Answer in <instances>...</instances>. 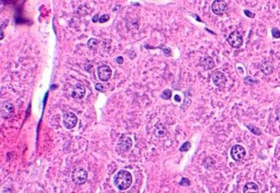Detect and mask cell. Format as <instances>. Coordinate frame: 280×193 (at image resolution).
Listing matches in <instances>:
<instances>
[{
	"label": "cell",
	"mask_w": 280,
	"mask_h": 193,
	"mask_svg": "<svg viewBox=\"0 0 280 193\" xmlns=\"http://www.w3.org/2000/svg\"><path fill=\"white\" fill-rule=\"evenodd\" d=\"M131 183H132L131 174L124 170H121L117 172L114 177V184L120 191L127 190L131 186Z\"/></svg>",
	"instance_id": "6da1fadb"
},
{
	"label": "cell",
	"mask_w": 280,
	"mask_h": 193,
	"mask_svg": "<svg viewBox=\"0 0 280 193\" xmlns=\"http://www.w3.org/2000/svg\"><path fill=\"white\" fill-rule=\"evenodd\" d=\"M88 179V172L83 168H75L72 172V180L77 185H83Z\"/></svg>",
	"instance_id": "7a4b0ae2"
},
{
	"label": "cell",
	"mask_w": 280,
	"mask_h": 193,
	"mask_svg": "<svg viewBox=\"0 0 280 193\" xmlns=\"http://www.w3.org/2000/svg\"><path fill=\"white\" fill-rule=\"evenodd\" d=\"M227 42L232 48H240L243 44V36L237 30L231 32L227 37Z\"/></svg>",
	"instance_id": "3957f363"
},
{
	"label": "cell",
	"mask_w": 280,
	"mask_h": 193,
	"mask_svg": "<svg viewBox=\"0 0 280 193\" xmlns=\"http://www.w3.org/2000/svg\"><path fill=\"white\" fill-rule=\"evenodd\" d=\"M78 123V117L72 112L65 113L63 115V125L67 129H73Z\"/></svg>",
	"instance_id": "277c9868"
},
{
	"label": "cell",
	"mask_w": 280,
	"mask_h": 193,
	"mask_svg": "<svg viewBox=\"0 0 280 193\" xmlns=\"http://www.w3.org/2000/svg\"><path fill=\"white\" fill-rule=\"evenodd\" d=\"M211 9L214 14L222 15L228 11V5L225 1L214 0L211 5Z\"/></svg>",
	"instance_id": "5b68a950"
},
{
	"label": "cell",
	"mask_w": 280,
	"mask_h": 193,
	"mask_svg": "<svg viewBox=\"0 0 280 193\" xmlns=\"http://www.w3.org/2000/svg\"><path fill=\"white\" fill-rule=\"evenodd\" d=\"M246 155V150L239 144L234 145L231 150V156L235 161H241Z\"/></svg>",
	"instance_id": "8992f818"
},
{
	"label": "cell",
	"mask_w": 280,
	"mask_h": 193,
	"mask_svg": "<svg viewBox=\"0 0 280 193\" xmlns=\"http://www.w3.org/2000/svg\"><path fill=\"white\" fill-rule=\"evenodd\" d=\"M97 73L98 76L103 82H107L110 79L111 75H112V70L109 65H103L98 67L97 69Z\"/></svg>",
	"instance_id": "52a82bcc"
},
{
	"label": "cell",
	"mask_w": 280,
	"mask_h": 193,
	"mask_svg": "<svg viewBox=\"0 0 280 193\" xmlns=\"http://www.w3.org/2000/svg\"><path fill=\"white\" fill-rule=\"evenodd\" d=\"M211 79L213 83L218 87H223L226 83V76L220 71H215L211 75Z\"/></svg>",
	"instance_id": "ba28073f"
},
{
	"label": "cell",
	"mask_w": 280,
	"mask_h": 193,
	"mask_svg": "<svg viewBox=\"0 0 280 193\" xmlns=\"http://www.w3.org/2000/svg\"><path fill=\"white\" fill-rule=\"evenodd\" d=\"M14 112V105L9 102H2L1 103V117L3 118H9L13 116Z\"/></svg>",
	"instance_id": "9c48e42d"
},
{
	"label": "cell",
	"mask_w": 280,
	"mask_h": 193,
	"mask_svg": "<svg viewBox=\"0 0 280 193\" xmlns=\"http://www.w3.org/2000/svg\"><path fill=\"white\" fill-rule=\"evenodd\" d=\"M86 94V89L85 87L81 85V84H77L71 90V96L74 99H82L84 97Z\"/></svg>",
	"instance_id": "30bf717a"
},
{
	"label": "cell",
	"mask_w": 280,
	"mask_h": 193,
	"mask_svg": "<svg viewBox=\"0 0 280 193\" xmlns=\"http://www.w3.org/2000/svg\"><path fill=\"white\" fill-rule=\"evenodd\" d=\"M117 145L119 146V148H120L121 150H123V151H127V150H130V149L131 148V146H132V140H131V139L130 137L124 136L123 135V136L120 139Z\"/></svg>",
	"instance_id": "8fae6325"
},
{
	"label": "cell",
	"mask_w": 280,
	"mask_h": 193,
	"mask_svg": "<svg viewBox=\"0 0 280 193\" xmlns=\"http://www.w3.org/2000/svg\"><path fill=\"white\" fill-rule=\"evenodd\" d=\"M200 65L204 68V70H211L214 67V61L210 56H204L200 59Z\"/></svg>",
	"instance_id": "7c38bea8"
},
{
	"label": "cell",
	"mask_w": 280,
	"mask_h": 193,
	"mask_svg": "<svg viewBox=\"0 0 280 193\" xmlns=\"http://www.w3.org/2000/svg\"><path fill=\"white\" fill-rule=\"evenodd\" d=\"M260 70L261 72L265 74L266 76L271 75L273 72V65L270 61H263L262 64L260 65Z\"/></svg>",
	"instance_id": "4fadbf2b"
},
{
	"label": "cell",
	"mask_w": 280,
	"mask_h": 193,
	"mask_svg": "<svg viewBox=\"0 0 280 193\" xmlns=\"http://www.w3.org/2000/svg\"><path fill=\"white\" fill-rule=\"evenodd\" d=\"M243 193H259V187L254 182H247L243 187Z\"/></svg>",
	"instance_id": "5bb4252c"
},
{
	"label": "cell",
	"mask_w": 280,
	"mask_h": 193,
	"mask_svg": "<svg viewBox=\"0 0 280 193\" xmlns=\"http://www.w3.org/2000/svg\"><path fill=\"white\" fill-rule=\"evenodd\" d=\"M154 133L157 137H162L166 135L167 134V129L164 124L162 123H157L154 129Z\"/></svg>",
	"instance_id": "9a60e30c"
},
{
	"label": "cell",
	"mask_w": 280,
	"mask_h": 193,
	"mask_svg": "<svg viewBox=\"0 0 280 193\" xmlns=\"http://www.w3.org/2000/svg\"><path fill=\"white\" fill-rule=\"evenodd\" d=\"M214 165H215V161H214L211 157H206V158H204V160L203 161V165L207 170L214 169Z\"/></svg>",
	"instance_id": "2e32d148"
},
{
	"label": "cell",
	"mask_w": 280,
	"mask_h": 193,
	"mask_svg": "<svg viewBox=\"0 0 280 193\" xmlns=\"http://www.w3.org/2000/svg\"><path fill=\"white\" fill-rule=\"evenodd\" d=\"M244 83H245L246 85H247V86H253V85H255V84L259 83V82H258V80L252 78V76H246V77L244 78Z\"/></svg>",
	"instance_id": "e0dca14e"
},
{
	"label": "cell",
	"mask_w": 280,
	"mask_h": 193,
	"mask_svg": "<svg viewBox=\"0 0 280 193\" xmlns=\"http://www.w3.org/2000/svg\"><path fill=\"white\" fill-rule=\"evenodd\" d=\"M247 128L253 134H255V135H261L262 134V130L261 129H259V128H258V127H256V126H254V125H252V124H247Z\"/></svg>",
	"instance_id": "ac0fdd59"
},
{
	"label": "cell",
	"mask_w": 280,
	"mask_h": 193,
	"mask_svg": "<svg viewBox=\"0 0 280 193\" xmlns=\"http://www.w3.org/2000/svg\"><path fill=\"white\" fill-rule=\"evenodd\" d=\"M98 44H99V42H98V40L96 39L92 38V39L89 40V41L87 43V45H88V47L89 49H91V50H95L98 47Z\"/></svg>",
	"instance_id": "d6986e66"
},
{
	"label": "cell",
	"mask_w": 280,
	"mask_h": 193,
	"mask_svg": "<svg viewBox=\"0 0 280 193\" xmlns=\"http://www.w3.org/2000/svg\"><path fill=\"white\" fill-rule=\"evenodd\" d=\"M190 148L191 143L189 142V141H187V142H185V143H183L182 144V146L179 148V151L180 152H187V151H189V150H190Z\"/></svg>",
	"instance_id": "ffe728a7"
},
{
	"label": "cell",
	"mask_w": 280,
	"mask_h": 193,
	"mask_svg": "<svg viewBox=\"0 0 280 193\" xmlns=\"http://www.w3.org/2000/svg\"><path fill=\"white\" fill-rule=\"evenodd\" d=\"M171 96H172V92H171L169 89H166V90H164V91L162 92V94H161V97L163 98V99H165V100H168V99H170Z\"/></svg>",
	"instance_id": "44dd1931"
},
{
	"label": "cell",
	"mask_w": 280,
	"mask_h": 193,
	"mask_svg": "<svg viewBox=\"0 0 280 193\" xmlns=\"http://www.w3.org/2000/svg\"><path fill=\"white\" fill-rule=\"evenodd\" d=\"M272 35L274 39H279L280 30L278 28H273L272 29Z\"/></svg>",
	"instance_id": "7402d4cb"
},
{
	"label": "cell",
	"mask_w": 280,
	"mask_h": 193,
	"mask_svg": "<svg viewBox=\"0 0 280 193\" xmlns=\"http://www.w3.org/2000/svg\"><path fill=\"white\" fill-rule=\"evenodd\" d=\"M190 181L188 178H182L181 182H179L180 186H190Z\"/></svg>",
	"instance_id": "603a6c76"
},
{
	"label": "cell",
	"mask_w": 280,
	"mask_h": 193,
	"mask_svg": "<svg viewBox=\"0 0 280 193\" xmlns=\"http://www.w3.org/2000/svg\"><path fill=\"white\" fill-rule=\"evenodd\" d=\"M109 19H110V15L109 14H104V15H102L101 16L100 18H99V21L100 22V23H104V22L108 21Z\"/></svg>",
	"instance_id": "cb8c5ba5"
},
{
	"label": "cell",
	"mask_w": 280,
	"mask_h": 193,
	"mask_svg": "<svg viewBox=\"0 0 280 193\" xmlns=\"http://www.w3.org/2000/svg\"><path fill=\"white\" fill-rule=\"evenodd\" d=\"M95 89H96L97 91H99V92H104V87H103V86L102 84H100V83H97V84L95 85Z\"/></svg>",
	"instance_id": "d4e9b609"
},
{
	"label": "cell",
	"mask_w": 280,
	"mask_h": 193,
	"mask_svg": "<svg viewBox=\"0 0 280 193\" xmlns=\"http://www.w3.org/2000/svg\"><path fill=\"white\" fill-rule=\"evenodd\" d=\"M244 13L247 15L248 18H254V17H255V13H253L251 12V11L247 10V9L244 10Z\"/></svg>",
	"instance_id": "484cf974"
},
{
	"label": "cell",
	"mask_w": 280,
	"mask_h": 193,
	"mask_svg": "<svg viewBox=\"0 0 280 193\" xmlns=\"http://www.w3.org/2000/svg\"><path fill=\"white\" fill-rule=\"evenodd\" d=\"M123 57L122 56H119L118 58H117V62L119 63V64H122L123 63Z\"/></svg>",
	"instance_id": "4316f807"
},
{
	"label": "cell",
	"mask_w": 280,
	"mask_h": 193,
	"mask_svg": "<svg viewBox=\"0 0 280 193\" xmlns=\"http://www.w3.org/2000/svg\"><path fill=\"white\" fill-rule=\"evenodd\" d=\"M97 18L99 19V15H98V14H95V15L93 16V21L97 22V20H97Z\"/></svg>",
	"instance_id": "83f0119b"
},
{
	"label": "cell",
	"mask_w": 280,
	"mask_h": 193,
	"mask_svg": "<svg viewBox=\"0 0 280 193\" xmlns=\"http://www.w3.org/2000/svg\"><path fill=\"white\" fill-rule=\"evenodd\" d=\"M175 100H176L177 102H180V101H181V98H180L179 96H178V95H175Z\"/></svg>",
	"instance_id": "f1b7e54d"
}]
</instances>
